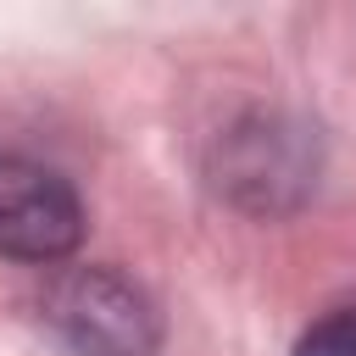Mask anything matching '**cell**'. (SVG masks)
Instances as JSON below:
<instances>
[{
  "instance_id": "4",
  "label": "cell",
  "mask_w": 356,
  "mask_h": 356,
  "mask_svg": "<svg viewBox=\"0 0 356 356\" xmlns=\"http://www.w3.org/2000/svg\"><path fill=\"white\" fill-rule=\"evenodd\" d=\"M295 356H356V295L328 306L300 339H295Z\"/></svg>"
},
{
  "instance_id": "1",
  "label": "cell",
  "mask_w": 356,
  "mask_h": 356,
  "mask_svg": "<svg viewBox=\"0 0 356 356\" xmlns=\"http://www.w3.org/2000/svg\"><path fill=\"white\" fill-rule=\"evenodd\" d=\"M44 323L78 356H150L156 306L111 267H67L44 295Z\"/></svg>"
},
{
  "instance_id": "3",
  "label": "cell",
  "mask_w": 356,
  "mask_h": 356,
  "mask_svg": "<svg viewBox=\"0 0 356 356\" xmlns=\"http://www.w3.org/2000/svg\"><path fill=\"white\" fill-rule=\"evenodd\" d=\"M222 184L250 206H278L284 195L306 189V145L278 122L234 134L228 139V161H222Z\"/></svg>"
},
{
  "instance_id": "2",
  "label": "cell",
  "mask_w": 356,
  "mask_h": 356,
  "mask_svg": "<svg viewBox=\"0 0 356 356\" xmlns=\"http://www.w3.org/2000/svg\"><path fill=\"white\" fill-rule=\"evenodd\" d=\"M83 234V206L72 184L28 156H0V256L61 261Z\"/></svg>"
}]
</instances>
